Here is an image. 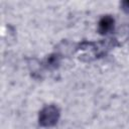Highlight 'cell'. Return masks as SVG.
Masks as SVG:
<instances>
[{"label":"cell","instance_id":"obj_1","mask_svg":"<svg viewBox=\"0 0 129 129\" xmlns=\"http://www.w3.org/2000/svg\"><path fill=\"white\" fill-rule=\"evenodd\" d=\"M113 19L111 17H104L101 21H100V30L102 33H105L107 31H109L112 27H113Z\"/></svg>","mask_w":129,"mask_h":129}]
</instances>
